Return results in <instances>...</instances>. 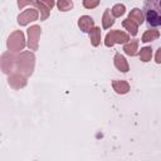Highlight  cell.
I'll list each match as a JSON object with an SVG mask.
<instances>
[{"label": "cell", "instance_id": "cell-1", "mask_svg": "<svg viewBox=\"0 0 161 161\" xmlns=\"http://www.w3.org/2000/svg\"><path fill=\"white\" fill-rule=\"evenodd\" d=\"M0 67L4 74L20 73L25 77H30L35 67V55L30 50L25 52H5L0 58Z\"/></svg>", "mask_w": 161, "mask_h": 161}, {"label": "cell", "instance_id": "cell-2", "mask_svg": "<svg viewBox=\"0 0 161 161\" xmlns=\"http://www.w3.org/2000/svg\"><path fill=\"white\" fill-rule=\"evenodd\" d=\"M142 10L150 26H161V0H145Z\"/></svg>", "mask_w": 161, "mask_h": 161}, {"label": "cell", "instance_id": "cell-3", "mask_svg": "<svg viewBox=\"0 0 161 161\" xmlns=\"http://www.w3.org/2000/svg\"><path fill=\"white\" fill-rule=\"evenodd\" d=\"M26 45H28V43L25 42V36H24V33L21 30H14L8 36L6 48L10 52H15V53L23 52Z\"/></svg>", "mask_w": 161, "mask_h": 161}, {"label": "cell", "instance_id": "cell-4", "mask_svg": "<svg viewBox=\"0 0 161 161\" xmlns=\"http://www.w3.org/2000/svg\"><path fill=\"white\" fill-rule=\"evenodd\" d=\"M130 42V34L125 33L123 30H111L104 36V45L111 48L114 44H126Z\"/></svg>", "mask_w": 161, "mask_h": 161}, {"label": "cell", "instance_id": "cell-5", "mask_svg": "<svg viewBox=\"0 0 161 161\" xmlns=\"http://www.w3.org/2000/svg\"><path fill=\"white\" fill-rule=\"evenodd\" d=\"M26 34H28L26 43H28L29 50H31V52L38 50V48H39V38H40V34H42L40 26L39 25H31L30 28H28Z\"/></svg>", "mask_w": 161, "mask_h": 161}, {"label": "cell", "instance_id": "cell-6", "mask_svg": "<svg viewBox=\"0 0 161 161\" xmlns=\"http://www.w3.org/2000/svg\"><path fill=\"white\" fill-rule=\"evenodd\" d=\"M39 19V10L35 8V9H26L24 10L23 13H20L16 18L18 20V24L20 26H26L29 23H33V21H36Z\"/></svg>", "mask_w": 161, "mask_h": 161}, {"label": "cell", "instance_id": "cell-7", "mask_svg": "<svg viewBox=\"0 0 161 161\" xmlns=\"http://www.w3.org/2000/svg\"><path fill=\"white\" fill-rule=\"evenodd\" d=\"M26 83H28V77L20 73H11L8 77V84L13 89H21L26 86Z\"/></svg>", "mask_w": 161, "mask_h": 161}, {"label": "cell", "instance_id": "cell-8", "mask_svg": "<svg viewBox=\"0 0 161 161\" xmlns=\"http://www.w3.org/2000/svg\"><path fill=\"white\" fill-rule=\"evenodd\" d=\"M78 26L83 33H89L96 25H94V20L93 18H91L89 15H82L78 19Z\"/></svg>", "mask_w": 161, "mask_h": 161}, {"label": "cell", "instance_id": "cell-9", "mask_svg": "<svg viewBox=\"0 0 161 161\" xmlns=\"http://www.w3.org/2000/svg\"><path fill=\"white\" fill-rule=\"evenodd\" d=\"M112 88L113 91L117 93V94H126L130 92L131 89V86L127 80H123V79H114L112 80Z\"/></svg>", "mask_w": 161, "mask_h": 161}, {"label": "cell", "instance_id": "cell-10", "mask_svg": "<svg viewBox=\"0 0 161 161\" xmlns=\"http://www.w3.org/2000/svg\"><path fill=\"white\" fill-rule=\"evenodd\" d=\"M113 63H114V67L117 68V70H119V72H122V73H127V72L130 70L128 62H127V59H126L121 53H116V54H114Z\"/></svg>", "mask_w": 161, "mask_h": 161}, {"label": "cell", "instance_id": "cell-11", "mask_svg": "<svg viewBox=\"0 0 161 161\" xmlns=\"http://www.w3.org/2000/svg\"><path fill=\"white\" fill-rule=\"evenodd\" d=\"M128 18H130L131 20L136 21L138 25L143 24V21L146 20L145 14H143V10H141V9H138V8H133V9L128 13Z\"/></svg>", "mask_w": 161, "mask_h": 161}, {"label": "cell", "instance_id": "cell-12", "mask_svg": "<svg viewBox=\"0 0 161 161\" xmlns=\"http://www.w3.org/2000/svg\"><path fill=\"white\" fill-rule=\"evenodd\" d=\"M114 24V16L112 15L111 9H106L103 15H102V28L103 29H109Z\"/></svg>", "mask_w": 161, "mask_h": 161}, {"label": "cell", "instance_id": "cell-13", "mask_svg": "<svg viewBox=\"0 0 161 161\" xmlns=\"http://www.w3.org/2000/svg\"><path fill=\"white\" fill-rule=\"evenodd\" d=\"M122 26H123L132 36L137 35V33H138V24H137L136 21L131 20L130 18H127V19H125V20L122 21Z\"/></svg>", "mask_w": 161, "mask_h": 161}, {"label": "cell", "instance_id": "cell-14", "mask_svg": "<svg viewBox=\"0 0 161 161\" xmlns=\"http://www.w3.org/2000/svg\"><path fill=\"white\" fill-rule=\"evenodd\" d=\"M137 50H138V40L135 39V40H130L127 42L125 45H123V52L130 55V57H133L137 54Z\"/></svg>", "mask_w": 161, "mask_h": 161}, {"label": "cell", "instance_id": "cell-15", "mask_svg": "<svg viewBox=\"0 0 161 161\" xmlns=\"http://www.w3.org/2000/svg\"><path fill=\"white\" fill-rule=\"evenodd\" d=\"M160 38V31L156 30V29H148L143 33L142 38H141V42L142 43H150V42H153L156 39Z\"/></svg>", "mask_w": 161, "mask_h": 161}, {"label": "cell", "instance_id": "cell-16", "mask_svg": "<svg viewBox=\"0 0 161 161\" xmlns=\"http://www.w3.org/2000/svg\"><path fill=\"white\" fill-rule=\"evenodd\" d=\"M88 34H89L91 44L93 47H98L101 44V28L99 26H94Z\"/></svg>", "mask_w": 161, "mask_h": 161}, {"label": "cell", "instance_id": "cell-17", "mask_svg": "<svg viewBox=\"0 0 161 161\" xmlns=\"http://www.w3.org/2000/svg\"><path fill=\"white\" fill-rule=\"evenodd\" d=\"M34 5H35V8L39 10V13H40V20H45V19L49 16V14H50V10H52V9H49L45 4H43V3H42V1H39V0L34 1Z\"/></svg>", "mask_w": 161, "mask_h": 161}, {"label": "cell", "instance_id": "cell-18", "mask_svg": "<svg viewBox=\"0 0 161 161\" xmlns=\"http://www.w3.org/2000/svg\"><path fill=\"white\" fill-rule=\"evenodd\" d=\"M138 57L145 63L146 62H150L151 58H152V49H151V47H143V48H141V50L138 52Z\"/></svg>", "mask_w": 161, "mask_h": 161}, {"label": "cell", "instance_id": "cell-19", "mask_svg": "<svg viewBox=\"0 0 161 161\" xmlns=\"http://www.w3.org/2000/svg\"><path fill=\"white\" fill-rule=\"evenodd\" d=\"M57 8L59 11H69L73 9L72 0H57Z\"/></svg>", "mask_w": 161, "mask_h": 161}, {"label": "cell", "instance_id": "cell-20", "mask_svg": "<svg viewBox=\"0 0 161 161\" xmlns=\"http://www.w3.org/2000/svg\"><path fill=\"white\" fill-rule=\"evenodd\" d=\"M111 11H112V15H113L114 18H121V16L126 13V6H125L123 4H116V5H113V8L111 9Z\"/></svg>", "mask_w": 161, "mask_h": 161}, {"label": "cell", "instance_id": "cell-21", "mask_svg": "<svg viewBox=\"0 0 161 161\" xmlns=\"http://www.w3.org/2000/svg\"><path fill=\"white\" fill-rule=\"evenodd\" d=\"M99 5V0H83V6L86 9H94Z\"/></svg>", "mask_w": 161, "mask_h": 161}, {"label": "cell", "instance_id": "cell-22", "mask_svg": "<svg viewBox=\"0 0 161 161\" xmlns=\"http://www.w3.org/2000/svg\"><path fill=\"white\" fill-rule=\"evenodd\" d=\"M33 3H34V0H18V8L19 9H23L26 5H30Z\"/></svg>", "mask_w": 161, "mask_h": 161}, {"label": "cell", "instance_id": "cell-23", "mask_svg": "<svg viewBox=\"0 0 161 161\" xmlns=\"http://www.w3.org/2000/svg\"><path fill=\"white\" fill-rule=\"evenodd\" d=\"M39 1H42L43 4H45L49 9H53L54 5H55V0H39Z\"/></svg>", "mask_w": 161, "mask_h": 161}, {"label": "cell", "instance_id": "cell-24", "mask_svg": "<svg viewBox=\"0 0 161 161\" xmlns=\"http://www.w3.org/2000/svg\"><path fill=\"white\" fill-rule=\"evenodd\" d=\"M155 62L157 64H161V47L156 50V55H155Z\"/></svg>", "mask_w": 161, "mask_h": 161}]
</instances>
